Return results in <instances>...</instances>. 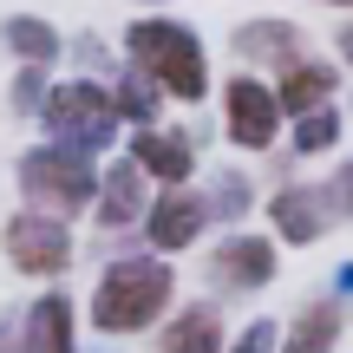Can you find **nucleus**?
Masks as SVG:
<instances>
[{
    "instance_id": "a211bd4d",
    "label": "nucleus",
    "mask_w": 353,
    "mask_h": 353,
    "mask_svg": "<svg viewBox=\"0 0 353 353\" xmlns=\"http://www.w3.org/2000/svg\"><path fill=\"white\" fill-rule=\"evenodd\" d=\"M341 131H347L341 99L307 105V112H294V118H288V144H294V157H327L334 144H341Z\"/></svg>"
},
{
    "instance_id": "9b49d317",
    "label": "nucleus",
    "mask_w": 353,
    "mask_h": 353,
    "mask_svg": "<svg viewBox=\"0 0 353 353\" xmlns=\"http://www.w3.org/2000/svg\"><path fill=\"white\" fill-rule=\"evenodd\" d=\"M229 52L242 59V72H281V65H294L307 52V33L294 20L262 13V20H242L236 33H229Z\"/></svg>"
},
{
    "instance_id": "4468645a",
    "label": "nucleus",
    "mask_w": 353,
    "mask_h": 353,
    "mask_svg": "<svg viewBox=\"0 0 353 353\" xmlns=\"http://www.w3.org/2000/svg\"><path fill=\"white\" fill-rule=\"evenodd\" d=\"M26 353H79V301L65 288H46L33 307H20Z\"/></svg>"
},
{
    "instance_id": "423d86ee",
    "label": "nucleus",
    "mask_w": 353,
    "mask_h": 353,
    "mask_svg": "<svg viewBox=\"0 0 353 353\" xmlns=\"http://www.w3.org/2000/svg\"><path fill=\"white\" fill-rule=\"evenodd\" d=\"M0 249H7V268L26 281H59L72 268V223L59 216H39V210H13L7 229H0Z\"/></svg>"
},
{
    "instance_id": "f8f14e48",
    "label": "nucleus",
    "mask_w": 353,
    "mask_h": 353,
    "mask_svg": "<svg viewBox=\"0 0 353 353\" xmlns=\"http://www.w3.org/2000/svg\"><path fill=\"white\" fill-rule=\"evenodd\" d=\"M144 203H151V176H144L131 157H105V170H99V190H92V210L85 216H99V229H138V216H144Z\"/></svg>"
},
{
    "instance_id": "5701e85b",
    "label": "nucleus",
    "mask_w": 353,
    "mask_h": 353,
    "mask_svg": "<svg viewBox=\"0 0 353 353\" xmlns=\"http://www.w3.org/2000/svg\"><path fill=\"white\" fill-rule=\"evenodd\" d=\"M72 52H79V65H85V72H99V65H112V52H105V39H99V33L72 39Z\"/></svg>"
},
{
    "instance_id": "ddd939ff",
    "label": "nucleus",
    "mask_w": 353,
    "mask_h": 353,
    "mask_svg": "<svg viewBox=\"0 0 353 353\" xmlns=\"http://www.w3.org/2000/svg\"><path fill=\"white\" fill-rule=\"evenodd\" d=\"M341 334H347V301L314 294L288 321H275V353H341Z\"/></svg>"
},
{
    "instance_id": "f03ea898",
    "label": "nucleus",
    "mask_w": 353,
    "mask_h": 353,
    "mask_svg": "<svg viewBox=\"0 0 353 353\" xmlns=\"http://www.w3.org/2000/svg\"><path fill=\"white\" fill-rule=\"evenodd\" d=\"M125 65H138L144 79H157V92L176 105L210 99V52H203L196 26L170 20V13H144L125 26Z\"/></svg>"
},
{
    "instance_id": "aec40b11",
    "label": "nucleus",
    "mask_w": 353,
    "mask_h": 353,
    "mask_svg": "<svg viewBox=\"0 0 353 353\" xmlns=\"http://www.w3.org/2000/svg\"><path fill=\"white\" fill-rule=\"evenodd\" d=\"M203 210H210V223H249V210H255V183H249V170H216L210 183H203Z\"/></svg>"
},
{
    "instance_id": "39448f33",
    "label": "nucleus",
    "mask_w": 353,
    "mask_h": 353,
    "mask_svg": "<svg viewBox=\"0 0 353 353\" xmlns=\"http://www.w3.org/2000/svg\"><path fill=\"white\" fill-rule=\"evenodd\" d=\"M39 125H46V138H59V144H79V151H92V157H105L118 144V112H112V92L99 85L92 72H79V79H59V85H46V99H39Z\"/></svg>"
},
{
    "instance_id": "9d476101",
    "label": "nucleus",
    "mask_w": 353,
    "mask_h": 353,
    "mask_svg": "<svg viewBox=\"0 0 353 353\" xmlns=\"http://www.w3.org/2000/svg\"><path fill=\"white\" fill-rule=\"evenodd\" d=\"M125 157L151 176V183H190V176H196V131H176V125H131Z\"/></svg>"
},
{
    "instance_id": "6ab92c4d",
    "label": "nucleus",
    "mask_w": 353,
    "mask_h": 353,
    "mask_svg": "<svg viewBox=\"0 0 353 353\" xmlns=\"http://www.w3.org/2000/svg\"><path fill=\"white\" fill-rule=\"evenodd\" d=\"M105 92H112L118 125H157V112H164V92H157V79H144L138 65H118V79H112Z\"/></svg>"
},
{
    "instance_id": "f3484780",
    "label": "nucleus",
    "mask_w": 353,
    "mask_h": 353,
    "mask_svg": "<svg viewBox=\"0 0 353 353\" xmlns=\"http://www.w3.org/2000/svg\"><path fill=\"white\" fill-rule=\"evenodd\" d=\"M0 46H7L20 65H59L65 33L52 20H39V13H7V20H0Z\"/></svg>"
},
{
    "instance_id": "b1692460",
    "label": "nucleus",
    "mask_w": 353,
    "mask_h": 353,
    "mask_svg": "<svg viewBox=\"0 0 353 353\" xmlns=\"http://www.w3.org/2000/svg\"><path fill=\"white\" fill-rule=\"evenodd\" d=\"M0 353H26V341H20V307L0 314Z\"/></svg>"
},
{
    "instance_id": "dca6fc26",
    "label": "nucleus",
    "mask_w": 353,
    "mask_h": 353,
    "mask_svg": "<svg viewBox=\"0 0 353 353\" xmlns=\"http://www.w3.org/2000/svg\"><path fill=\"white\" fill-rule=\"evenodd\" d=\"M157 327H164L157 353H223V314H216L210 301L176 307V314H164Z\"/></svg>"
},
{
    "instance_id": "412c9836",
    "label": "nucleus",
    "mask_w": 353,
    "mask_h": 353,
    "mask_svg": "<svg viewBox=\"0 0 353 353\" xmlns=\"http://www.w3.org/2000/svg\"><path fill=\"white\" fill-rule=\"evenodd\" d=\"M46 85H52V65H20V72H13V85H7L13 118H33L39 99H46Z\"/></svg>"
},
{
    "instance_id": "2eb2a0df",
    "label": "nucleus",
    "mask_w": 353,
    "mask_h": 353,
    "mask_svg": "<svg viewBox=\"0 0 353 353\" xmlns=\"http://www.w3.org/2000/svg\"><path fill=\"white\" fill-rule=\"evenodd\" d=\"M268 85H275L281 118H294V112H307V105L341 99V65H334V59H314V52H301V59H294V65H281Z\"/></svg>"
},
{
    "instance_id": "a878e982",
    "label": "nucleus",
    "mask_w": 353,
    "mask_h": 353,
    "mask_svg": "<svg viewBox=\"0 0 353 353\" xmlns=\"http://www.w3.org/2000/svg\"><path fill=\"white\" fill-rule=\"evenodd\" d=\"M327 7H347V0H327Z\"/></svg>"
},
{
    "instance_id": "7ed1b4c3",
    "label": "nucleus",
    "mask_w": 353,
    "mask_h": 353,
    "mask_svg": "<svg viewBox=\"0 0 353 353\" xmlns=\"http://www.w3.org/2000/svg\"><path fill=\"white\" fill-rule=\"evenodd\" d=\"M13 183H20V203L39 216H59V223H79V216L92 210V190H99V157L79 151V144H33V151H20V164H13Z\"/></svg>"
},
{
    "instance_id": "0eeeda50",
    "label": "nucleus",
    "mask_w": 353,
    "mask_h": 353,
    "mask_svg": "<svg viewBox=\"0 0 353 353\" xmlns=\"http://www.w3.org/2000/svg\"><path fill=\"white\" fill-rule=\"evenodd\" d=\"M281 125H288V118H281L275 85H268L262 72H236V79H223V138L236 144V151H249V157L275 151Z\"/></svg>"
},
{
    "instance_id": "1a4fd4ad",
    "label": "nucleus",
    "mask_w": 353,
    "mask_h": 353,
    "mask_svg": "<svg viewBox=\"0 0 353 353\" xmlns=\"http://www.w3.org/2000/svg\"><path fill=\"white\" fill-rule=\"evenodd\" d=\"M138 229H144V249H157V255L196 249V236L210 229L203 190H196V183H157L151 203H144V216H138Z\"/></svg>"
},
{
    "instance_id": "20e7f679",
    "label": "nucleus",
    "mask_w": 353,
    "mask_h": 353,
    "mask_svg": "<svg viewBox=\"0 0 353 353\" xmlns=\"http://www.w3.org/2000/svg\"><path fill=\"white\" fill-rule=\"evenodd\" d=\"M347 203H353V170L281 183L275 196H268V236H275L281 249H314V242H327L334 229L347 223Z\"/></svg>"
},
{
    "instance_id": "6e6552de",
    "label": "nucleus",
    "mask_w": 353,
    "mask_h": 353,
    "mask_svg": "<svg viewBox=\"0 0 353 353\" xmlns=\"http://www.w3.org/2000/svg\"><path fill=\"white\" fill-rule=\"evenodd\" d=\"M275 275H281V242H275V236H255V229L236 223V229L210 249V281H216V294H262Z\"/></svg>"
},
{
    "instance_id": "393cba45",
    "label": "nucleus",
    "mask_w": 353,
    "mask_h": 353,
    "mask_svg": "<svg viewBox=\"0 0 353 353\" xmlns=\"http://www.w3.org/2000/svg\"><path fill=\"white\" fill-rule=\"evenodd\" d=\"M144 7H164V0H144Z\"/></svg>"
},
{
    "instance_id": "f257e3e1",
    "label": "nucleus",
    "mask_w": 353,
    "mask_h": 353,
    "mask_svg": "<svg viewBox=\"0 0 353 353\" xmlns=\"http://www.w3.org/2000/svg\"><path fill=\"white\" fill-rule=\"evenodd\" d=\"M176 307V268L170 255L144 249V255H118V262H105V275L92 281V334H105V341H131V334H151L157 321H164Z\"/></svg>"
},
{
    "instance_id": "4be33fe9",
    "label": "nucleus",
    "mask_w": 353,
    "mask_h": 353,
    "mask_svg": "<svg viewBox=\"0 0 353 353\" xmlns=\"http://www.w3.org/2000/svg\"><path fill=\"white\" fill-rule=\"evenodd\" d=\"M223 353H275V321H249L236 341H223Z\"/></svg>"
}]
</instances>
